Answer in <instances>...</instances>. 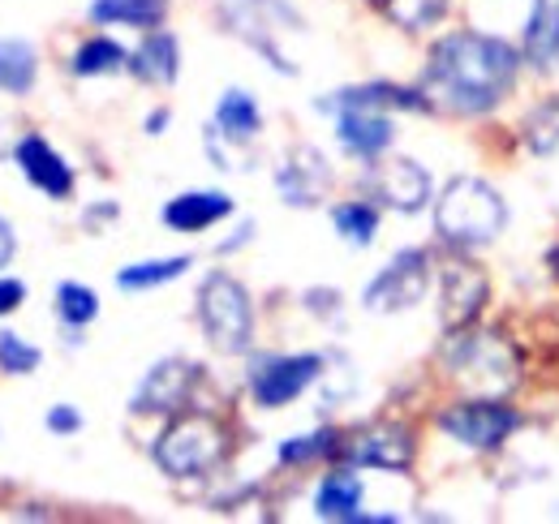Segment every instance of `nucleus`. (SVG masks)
Returning <instances> with one entry per match:
<instances>
[{
  "label": "nucleus",
  "instance_id": "473e14b6",
  "mask_svg": "<svg viewBox=\"0 0 559 524\" xmlns=\"http://www.w3.org/2000/svg\"><path fill=\"white\" fill-rule=\"evenodd\" d=\"M48 430H57V434H73V430H82V417L73 413L70 404H57V408L48 413Z\"/></svg>",
  "mask_w": 559,
  "mask_h": 524
},
{
  "label": "nucleus",
  "instance_id": "c85d7f7f",
  "mask_svg": "<svg viewBox=\"0 0 559 524\" xmlns=\"http://www.w3.org/2000/svg\"><path fill=\"white\" fill-rule=\"evenodd\" d=\"M57 314H61L66 327H73V331L86 327V323L99 314V297H95L86 284H73L70 279V284L57 288Z\"/></svg>",
  "mask_w": 559,
  "mask_h": 524
},
{
  "label": "nucleus",
  "instance_id": "423d86ee",
  "mask_svg": "<svg viewBox=\"0 0 559 524\" xmlns=\"http://www.w3.org/2000/svg\"><path fill=\"white\" fill-rule=\"evenodd\" d=\"M224 456V430L211 417H181L173 421L159 443H155V464L168 477H194L207 473L215 460Z\"/></svg>",
  "mask_w": 559,
  "mask_h": 524
},
{
  "label": "nucleus",
  "instance_id": "1a4fd4ad",
  "mask_svg": "<svg viewBox=\"0 0 559 524\" xmlns=\"http://www.w3.org/2000/svg\"><path fill=\"white\" fill-rule=\"evenodd\" d=\"M487 271L469 259H452L443 266V284H439V323L443 331H465L487 306Z\"/></svg>",
  "mask_w": 559,
  "mask_h": 524
},
{
  "label": "nucleus",
  "instance_id": "f704fd0d",
  "mask_svg": "<svg viewBox=\"0 0 559 524\" xmlns=\"http://www.w3.org/2000/svg\"><path fill=\"white\" fill-rule=\"evenodd\" d=\"M9 259H13V228L0 219V266H4Z\"/></svg>",
  "mask_w": 559,
  "mask_h": 524
},
{
  "label": "nucleus",
  "instance_id": "4468645a",
  "mask_svg": "<svg viewBox=\"0 0 559 524\" xmlns=\"http://www.w3.org/2000/svg\"><path fill=\"white\" fill-rule=\"evenodd\" d=\"M199 383V366L173 357V361H159L146 379H142L139 395H134V413H177L186 404L190 388Z\"/></svg>",
  "mask_w": 559,
  "mask_h": 524
},
{
  "label": "nucleus",
  "instance_id": "6ab92c4d",
  "mask_svg": "<svg viewBox=\"0 0 559 524\" xmlns=\"http://www.w3.org/2000/svg\"><path fill=\"white\" fill-rule=\"evenodd\" d=\"M130 69H134V78L151 82V86H168V82L177 78V69H181L177 39H173L168 31H151V39L130 57Z\"/></svg>",
  "mask_w": 559,
  "mask_h": 524
},
{
  "label": "nucleus",
  "instance_id": "aec40b11",
  "mask_svg": "<svg viewBox=\"0 0 559 524\" xmlns=\"http://www.w3.org/2000/svg\"><path fill=\"white\" fill-rule=\"evenodd\" d=\"M314 512L323 521H361V477L349 468L323 477V486L314 495Z\"/></svg>",
  "mask_w": 559,
  "mask_h": 524
},
{
  "label": "nucleus",
  "instance_id": "a878e982",
  "mask_svg": "<svg viewBox=\"0 0 559 524\" xmlns=\"http://www.w3.org/2000/svg\"><path fill=\"white\" fill-rule=\"evenodd\" d=\"M121 66H130L126 48L117 39H86L78 52H73V73L78 78H99V73H117Z\"/></svg>",
  "mask_w": 559,
  "mask_h": 524
},
{
  "label": "nucleus",
  "instance_id": "4be33fe9",
  "mask_svg": "<svg viewBox=\"0 0 559 524\" xmlns=\"http://www.w3.org/2000/svg\"><path fill=\"white\" fill-rule=\"evenodd\" d=\"M168 13V0H95L91 17L104 26H134V31H155Z\"/></svg>",
  "mask_w": 559,
  "mask_h": 524
},
{
  "label": "nucleus",
  "instance_id": "f3484780",
  "mask_svg": "<svg viewBox=\"0 0 559 524\" xmlns=\"http://www.w3.org/2000/svg\"><path fill=\"white\" fill-rule=\"evenodd\" d=\"M224 215H233V198L199 190V194H177L164 206V224L173 233H203L211 224H219Z\"/></svg>",
  "mask_w": 559,
  "mask_h": 524
},
{
  "label": "nucleus",
  "instance_id": "20e7f679",
  "mask_svg": "<svg viewBox=\"0 0 559 524\" xmlns=\"http://www.w3.org/2000/svg\"><path fill=\"white\" fill-rule=\"evenodd\" d=\"M219 17L237 39H246L254 52H263L272 61V69L297 73V66L280 48V35L301 31V13L288 0H219Z\"/></svg>",
  "mask_w": 559,
  "mask_h": 524
},
{
  "label": "nucleus",
  "instance_id": "9b49d317",
  "mask_svg": "<svg viewBox=\"0 0 559 524\" xmlns=\"http://www.w3.org/2000/svg\"><path fill=\"white\" fill-rule=\"evenodd\" d=\"M366 190L379 198L383 206L414 215V211L426 206V198H430V177H426V168L414 164V159H383V164H370L366 168Z\"/></svg>",
  "mask_w": 559,
  "mask_h": 524
},
{
  "label": "nucleus",
  "instance_id": "7ed1b4c3",
  "mask_svg": "<svg viewBox=\"0 0 559 524\" xmlns=\"http://www.w3.org/2000/svg\"><path fill=\"white\" fill-rule=\"evenodd\" d=\"M508 224V206L503 198L490 190L478 177H456L448 181V190L435 202V233L448 246H487L503 233Z\"/></svg>",
  "mask_w": 559,
  "mask_h": 524
},
{
  "label": "nucleus",
  "instance_id": "72a5a7b5",
  "mask_svg": "<svg viewBox=\"0 0 559 524\" xmlns=\"http://www.w3.org/2000/svg\"><path fill=\"white\" fill-rule=\"evenodd\" d=\"M26 301V284L22 279H0V314H13Z\"/></svg>",
  "mask_w": 559,
  "mask_h": 524
},
{
  "label": "nucleus",
  "instance_id": "dca6fc26",
  "mask_svg": "<svg viewBox=\"0 0 559 524\" xmlns=\"http://www.w3.org/2000/svg\"><path fill=\"white\" fill-rule=\"evenodd\" d=\"M341 146L349 155H361V159H374L392 146V121L379 112V108H341Z\"/></svg>",
  "mask_w": 559,
  "mask_h": 524
},
{
  "label": "nucleus",
  "instance_id": "412c9836",
  "mask_svg": "<svg viewBox=\"0 0 559 524\" xmlns=\"http://www.w3.org/2000/svg\"><path fill=\"white\" fill-rule=\"evenodd\" d=\"M323 108H430V99L418 91H405V86H388V82H370V86H353L332 95Z\"/></svg>",
  "mask_w": 559,
  "mask_h": 524
},
{
  "label": "nucleus",
  "instance_id": "f8f14e48",
  "mask_svg": "<svg viewBox=\"0 0 559 524\" xmlns=\"http://www.w3.org/2000/svg\"><path fill=\"white\" fill-rule=\"evenodd\" d=\"M276 190L288 206H314L332 190V164L314 146H297L276 172Z\"/></svg>",
  "mask_w": 559,
  "mask_h": 524
},
{
  "label": "nucleus",
  "instance_id": "5701e85b",
  "mask_svg": "<svg viewBox=\"0 0 559 524\" xmlns=\"http://www.w3.org/2000/svg\"><path fill=\"white\" fill-rule=\"evenodd\" d=\"M263 126L259 117V104L246 95V91H224L219 104H215V130L233 142H250Z\"/></svg>",
  "mask_w": 559,
  "mask_h": 524
},
{
  "label": "nucleus",
  "instance_id": "2eb2a0df",
  "mask_svg": "<svg viewBox=\"0 0 559 524\" xmlns=\"http://www.w3.org/2000/svg\"><path fill=\"white\" fill-rule=\"evenodd\" d=\"M17 168L26 172V181L35 186V190H44L48 198H70L73 194V172L70 164L39 138V133H31V138H22L17 142Z\"/></svg>",
  "mask_w": 559,
  "mask_h": 524
},
{
  "label": "nucleus",
  "instance_id": "a211bd4d",
  "mask_svg": "<svg viewBox=\"0 0 559 524\" xmlns=\"http://www.w3.org/2000/svg\"><path fill=\"white\" fill-rule=\"evenodd\" d=\"M525 61L534 69L559 66V0H538L525 26Z\"/></svg>",
  "mask_w": 559,
  "mask_h": 524
},
{
  "label": "nucleus",
  "instance_id": "b1692460",
  "mask_svg": "<svg viewBox=\"0 0 559 524\" xmlns=\"http://www.w3.org/2000/svg\"><path fill=\"white\" fill-rule=\"evenodd\" d=\"M35 48L22 39H0V91L9 95H26L35 86Z\"/></svg>",
  "mask_w": 559,
  "mask_h": 524
},
{
  "label": "nucleus",
  "instance_id": "2f4dec72",
  "mask_svg": "<svg viewBox=\"0 0 559 524\" xmlns=\"http://www.w3.org/2000/svg\"><path fill=\"white\" fill-rule=\"evenodd\" d=\"M328 452H336V434H332V430H319V434L288 439V443L280 448V460H284V464H310V460L328 456Z\"/></svg>",
  "mask_w": 559,
  "mask_h": 524
},
{
  "label": "nucleus",
  "instance_id": "f03ea898",
  "mask_svg": "<svg viewBox=\"0 0 559 524\" xmlns=\"http://www.w3.org/2000/svg\"><path fill=\"white\" fill-rule=\"evenodd\" d=\"M448 379L474 400H503L521 383V357L499 331H452L443 353Z\"/></svg>",
  "mask_w": 559,
  "mask_h": 524
},
{
  "label": "nucleus",
  "instance_id": "6e6552de",
  "mask_svg": "<svg viewBox=\"0 0 559 524\" xmlns=\"http://www.w3.org/2000/svg\"><path fill=\"white\" fill-rule=\"evenodd\" d=\"M430 284V259L426 250H405L388 262L361 293V306L374 310V314H396V310H409L418 306L421 293Z\"/></svg>",
  "mask_w": 559,
  "mask_h": 524
},
{
  "label": "nucleus",
  "instance_id": "c9c22d12",
  "mask_svg": "<svg viewBox=\"0 0 559 524\" xmlns=\"http://www.w3.org/2000/svg\"><path fill=\"white\" fill-rule=\"evenodd\" d=\"M164 126H168V112H155V117L146 121V130H151V133H159Z\"/></svg>",
  "mask_w": 559,
  "mask_h": 524
},
{
  "label": "nucleus",
  "instance_id": "bb28decb",
  "mask_svg": "<svg viewBox=\"0 0 559 524\" xmlns=\"http://www.w3.org/2000/svg\"><path fill=\"white\" fill-rule=\"evenodd\" d=\"M332 219H336V233H341L349 246H370L374 233H379V211H374L370 202H341V206L332 211Z\"/></svg>",
  "mask_w": 559,
  "mask_h": 524
},
{
  "label": "nucleus",
  "instance_id": "7c9ffc66",
  "mask_svg": "<svg viewBox=\"0 0 559 524\" xmlns=\"http://www.w3.org/2000/svg\"><path fill=\"white\" fill-rule=\"evenodd\" d=\"M0 370L4 374H31V370H39V348L26 344L13 331H0Z\"/></svg>",
  "mask_w": 559,
  "mask_h": 524
},
{
  "label": "nucleus",
  "instance_id": "f257e3e1",
  "mask_svg": "<svg viewBox=\"0 0 559 524\" xmlns=\"http://www.w3.org/2000/svg\"><path fill=\"white\" fill-rule=\"evenodd\" d=\"M516 69H521V57L512 44L478 31H461L435 44L421 73V95L443 112L478 117L512 91Z\"/></svg>",
  "mask_w": 559,
  "mask_h": 524
},
{
  "label": "nucleus",
  "instance_id": "c756f323",
  "mask_svg": "<svg viewBox=\"0 0 559 524\" xmlns=\"http://www.w3.org/2000/svg\"><path fill=\"white\" fill-rule=\"evenodd\" d=\"M383 4H388V17H392L396 26H405V31H426V26L443 22V13H448L452 0H383Z\"/></svg>",
  "mask_w": 559,
  "mask_h": 524
},
{
  "label": "nucleus",
  "instance_id": "0eeeda50",
  "mask_svg": "<svg viewBox=\"0 0 559 524\" xmlns=\"http://www.w3.org/2000/svg\"><path fill=\"white\" fill-rule=\"evenodd\" d=\"M521 426L516 408H508L503 400H461L452 404L443 417H439V430L465 448H478V452H490L499 448L512 430Z\"/></svg>",
  "mask_w": 559,
  "mask_h": 524
},
{
  "label": "nucleus",
  "instance_id": "cd10ccee",
  "mask_svg": "<svg viewBox=\"0 0 559 524\" xmlns=\"http://www.w3.org/2000/svg\"><path fill=\"white\" fill-rule=\"evenodd\" d=\"M525 146L534 155H556L559 151V99L538 104L530 117H525Z\"/></svg>",
  "mask_w": 559,
  "mask_h": 524
},
{
  "label": "nucleus",
  "instance_id": "9d476101",
  "mask_svg": "<svg viewBox=\"0 0 559 524\" xmlns=\"http://www.w3.org/2000/svg\"><path fill=\"white\" fill-rule=\"evenodd\" d=\"M323 374V357L297 353V357H267L250 370V392L263 408H284L288 400L306 392Z\"/></svg>",
  "mask_w": 559,
  "mask_h": 524
},
{
  "label": "nucleus",
  "instance_id": "393cba45",
  "mask_svg": "<svg viewBox=\"0 0 559 524\" xmlns=\"http://www.w3.org/2000/svg\"><path fill=\"white\" fill-rule=\"evenodd\" d=\"M190 254H177V259H155V262H134V266H126L121 275H117V284L121 288H130V293H142V288H159V284H168V279H177V275H186L190 271Z\"/></svg>",
  "mask_w": 559,
  "mask_h": 524
},
{
  "label": "nucleus",
  "instance_id": "ddd939ff",
  "mask_svg": "<svg viewBox=\"0 0 559 524\" xmlns=\"http://www.w3.org/2000/svg\"><path fill=\"white\" fill-rule=\"evenodd\" d=\"M345 456L357 468H409L414 460V434L405 426H374V430H361L357 439L345 443Z\"/></svg>",
  "mask_w": 559,
  "mask_h": 524
},
{
  "label": "nucleus",
  "instance_id": "39448f33",
  "mask_svg": "<svg viewBox=\"0 0 559 524\" xmlns=\"http://www.w3.org/2000/svg\"><path fill=\"white\" fill-rule=\"evenodd\" d=\"M199 319H203L211 348H219V353H246L250 348L254 310H250V293L233 275L215 271V275L203 279V288H199Z\"/></svg>",
  "mask_w": 559,
  "mask_h": 524
}]
</instances>
